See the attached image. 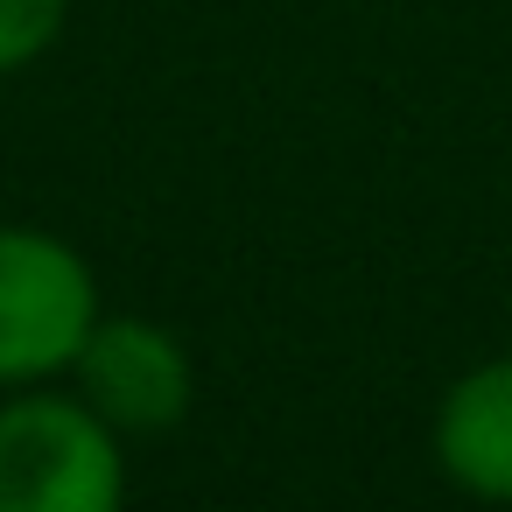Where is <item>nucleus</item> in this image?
<instances>
[{"instance_id":"obj_2","label":"nucleus","mask_w":512,"mask_h":512,"mask_svg":"<svg viewBox=\"0 0 512 512\" xmlns=\"http://www.w3.org/2000/svg\"><path fill=\"white\" fill-rule=\"evenodd\" d=\"M92 323V267L50 232L0 225V386H29L78 365Z\"/></svg>"},{"instance_id":"obj_4","label":"nucleus","mask_w":512,"mask_h":512,"mask_svg":"<svg viewBox=\"0 0 512 512\" xmlns=\"http://www.w3.org/2000/svg\"><path fill=\"white\" fill-rule=\"evenodd\" d=\"M435 463L456 491L512 505V351L470 365L435 407Z\"/></svg>"},{"instance_id":"obj_1","label":"nucleus","mask_w":512,"mask_h":512,"mask_svg":"<svg viewBox=\"0 0 512 512\" xmlns=\"http://www.w3.org/2000/svg\"><path fill=\"white\" fill-rule=\"evenodd\" d=\"M127 470L92 400L22 393L0 407V512H120Z\"/></svg>"},{"instance_id":"obj_3","label":"nucleus","mask_w":512,"mask_h":512,"mask_svg":"<svg viewBox=\"0 0 512 512\" xmlns=\"http://www.w3.org/2000/svg\"><path fill=\"white\" fill-rule=\"evenodd\" d=\"M78 386L113 428H141V435L176 428L190 414V393H197L190 351L141 316L92 323V337L78 351Z\"/></svg>"},{"instance_id":"obj_5","label":"nucleus","mask_w":512,"mask_h":512,"mask_svg":"<svg viewBox=\"0 0 512 512\" xmlns=\"http://www.w3.org/2000/svg\"><path fill=\"white\" fill-rule=\"evenodd\" d=\"M64 8H71V0H0V78L22 71V64H36L57 43Z\"/></svg>"}]
</instances>
